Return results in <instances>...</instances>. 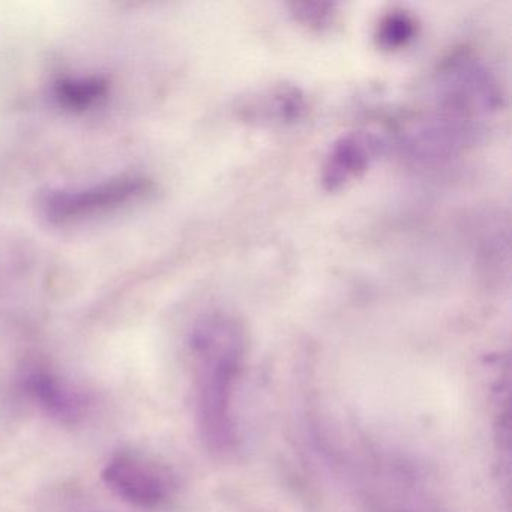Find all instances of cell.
<instances>
[{
	"label": "cell",
	"mask_w": 512,
	"mask_h": 512,
	"mask_svg": "<svg viewBox=\"0 0 512 512\" xmlns=\"http://www.w3.org/2000/svg\"><path fill=\"white\" fill-rule=\"evenodd\" d=\"M22 386L29 400L55 421L73 425L85 418V395L55 371L41 365L29 368L23 374Z\"/></svg>",
	"instance_id": "cell-5"
},
{
	"label": "cell",
	"mask_w": 512,
	"mask_h": 512,
	"mask_svg": "<svg viewBox=\"0 0 512 512\" xmlns=\"http://www.w3.org/2000/svg\"><path fill=\"white\" fill-rule=\"evenodd\" d=\"M106 94V85L101 80H64L59 83L56 97L70 109L91 107L98 98Z\"/></svg>",
	"instance_id": "cell-8"
},
{
	"label": "cell",
	"mask_w": 512,
	"mask_h": 512,
	"mask_svg": "<svg viewBox=\"0 0 512 512\" xmlns=\"http://www.w3.org/2000/svg\"><path fill=\"white\" fill-rule=\"evenodd\" d=\"M290 14L295 22L314 31L328 29L337 17L334 5L322 2H295L290 5Z\"/></svg>",
	"instance_id": "cell-9"
},
{
	"label": "cell",
	"mask_w": 512,
	"mask_h": 512,
	"mask_svg": "<svg viewBox=\"0 0 512 512\" xmlns=\"http://www.w3.org/2000/svg\"><path fill=\"white\" fill-rule=\"evenodd\" d=\"M442 103L457 115L491 113L500 107L496 79L484 62L469 53L451 56L437 74Z\"/></svg>",
	"instance_id": "cell-2"
},
{
	"label": "cell",
	"mask_w": 512,
	"mask_h": 512,
	"mask_svg": "<svg viewBox=\"0 0 512 512\" xmlns=\"http://www.w3.org/2000/svg\"><path fill=\"white\" fill-rule=\"evenodd\" d=\"M151 188L145 178L121 176L91 187L52 191L41 199V214L53 224L76 223L136 203Z\"/></svg>",
	"instance_id": "cell-1"
},
{
	"label": "cell",
	"mask_w": 512,
	"mask_h": 512,
	"mask_svg": "<svg viewBox=\"0 0 512 512\" xmlns=\"http://www.w3.org/2000/svg\"><path fill=\"white\" fill-rule=\"evenodd\" d=\"M419 25L416 17L403 8L389 11L377 23L374 41L377 47L386 52L406 49L415 41Z\"/></svg>",
	"instance_id": "cell-7"
},
{
	"label": "cell",
	"mask_w": 512,
	"mask_h": 512,
	"mask_svg": "<svg viewBox=\"0 0 512 512\" xmlns=\"http://www.w3.org/2000/svg\"><path fill=\"white\" fill-rule=\"evenodd\" d=\"M382 151V140L371 131L356 130L338 137L320 170L326 191H338L364 175Z\"/></svg>",
	"instance_id": "cell-4"
},
{
	"label": "cell",
	"mask_w": 512,
	"mask_h": 512,
	"mask_svg": "<svg viewBox=\"0 0 512 512\" xmlns=\"http://www.w3.org/2000/svg\"><path fill=\"white\" fill-rule=\"evenodd\" d=\"M307 110V98L298 86L274 83L242 98L236 112L248 124L289 127L301 122Z\"/></svg>",
	"instance_id": "cell-6"
},
{
	"label": "cell",
	"mask_w": 512,
	"mask_h": 512,
	"mask_svg": "<svg viewBox=\"0 0 512 512\" xmlns=\"http://www.w3.org/2000/svg\"><path fill=\"white\" fill-rule=\"evenodd\" d=\"M101 478L113 494L136 508H158L173 490L169 470L140 452L113 455L101 470Z\"/></svg>",
	"instance_id": "cell-3"
}]
</instances>
